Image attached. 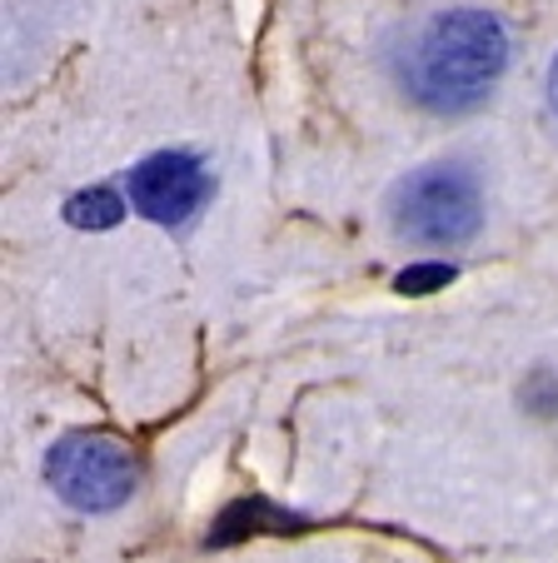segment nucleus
<instances>
[{
    "instance_id": "39448f33",
    "label": "nucleus",
    "mask_w": 558,
    "mask_h": 563,
    "mask_svg": "<svg viewBox=\"0 0 558 563\" xmlns=\"http://www.w3.org/2000/svg\"><path fill=\"white\" fill-rule=\"evenodd\" d=\"M289 529H299L295 514L274 509V504H264V499H240V504H230V509L220 514V523L210 529V543L215 549H225V543L254 539V533H289Z\"/></svg>"
},
{
    "instance_id": "6e6552de",
    "label": "nucleus",
    "mask_w": 558,
    "mask_h": 563,
    "mask_svg": "<svg viewBox=\"0 0 558 563\" xmlns=\"http://www.w3.org/2000/svg\"><path fill=\"white\" fill-rule=\"evenodd\" d=\"M548 106H554V115H558V55H554V70H548Z\"/></svg>"
},
{
    "instance_id": "7ed1b4c3",
    "label": "nucleus",
    "mask_w": 558,
    "mask_h": 563,
    "mask_svg": "<svg viewBox=\"0 0 558 563\" xmlns=\"http://www.w3.org/2000/svg\"><path fill=\"white\" fill-rule=\"evenodd\" d=\"M45 478L70 509L80 514H110L120 504H130V494L140 489V459L130 454V444H120L116 434L100 429H80L65 434L45 459Z\"/></svg>"
},
{
    "instance_id": "0eeeda50",
    "label": "nucleus",
    "mask_w": 558,
    "mask_h": 563,
    "mask_svg": "<svg viewBox=\"0 0 558 563\" xmlns=\"http://www.w3.org/2000/svg\"><path fill=\"white\" fill-rule=\"evenodd\" d=\"M444 285H453V265H439V260L409 265V269H400V279H394L400 295H434V289H444Z\"/></svg>"
},
{
    "instance_id": "f257e3e1",
    "label": "nucleus",
    "mask_w": 558,
    "mask_h": 563,
    "mask_svg": "<svg viewBox=\"0 0 558 563\" xmlns=\"http://www.w3.org/2000/svg\"><path fill=\"white\" fill-rule=\"evenodd\" d=\"M508 65V31L499 15L463 5V11H444L424 25L419 45H414V96L434 110H463L484 100Z\"/></svg>"
},
{
    "instance_id": "423d86ee",
    "label": "nucleus",
    "mask_w": 558,
    "mask_h": 563,
    "mask_svg": "<svg viewBox=\"0 0 558 563\" xmlns=\"http://www.w3.org/2000/svg\"><path fill=\"white\" fill-rule=\"evenodd\" d=\"M65 220L75 230H110V224L125 220V200L116 190H106V185H96V190H80L65 200Z\"/></svg>"
},
{
    "instance_id": "20e7f679",
    "label": "nucleus",
    "mask_w": 558,
    "mask_h": 563,
    "mask_svg": "<svg viewBox=\"0 0 558 563\" xmlns=\"http://www.w3.org/2000/svg\"><path fill=\"white\" fill-rule=\"evenodd\" d=\"M205 195H210V175L200 170V159L179 155V150H160L130 170V205L155 224L190 220Z\"/></svg>"
},
{
    "instance_id": "f03ea898",
    "label": "nucleus",
    "mask_w": 558,
    "mask_h": 563,
    "mask_svg": "<svg viewBox=\"0 0 558 563\" xmlns=\"http://www.w3.org/2000/svg\"><path fill=\"white\" fill-rule=\"evenodd\" d=\"M394 230L414 245H434L449 250L474 240L479 224H484V200H479V185L469 170L459 165H424L409 180L394 190Z\"/></svg>"
}]
</instances>
